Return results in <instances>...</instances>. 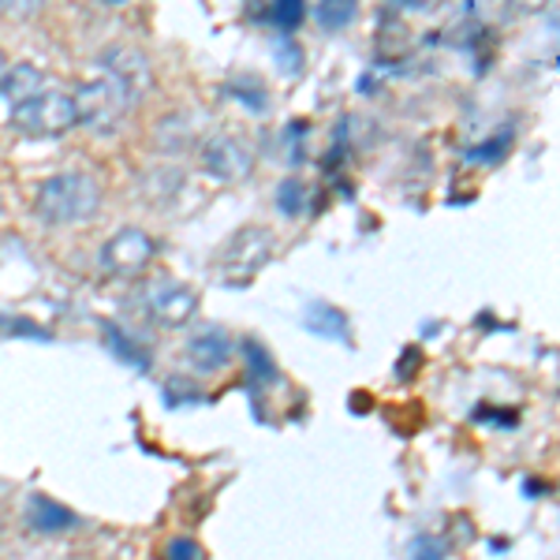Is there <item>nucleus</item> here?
Returning a JSON list of instances; mask_svg holds the SVG:
<instances>
[{"instance_id": "obj_1", "label": "nucleus", "mask_w": 560, "mask_h": 560, "mask_svg": "<svg viewBox=\"0 0 560 560\" xmlns=\"http://www.w3.org/2000/svg\"><path fill=\"white\" fill-rule=\"evenodd\" d=\"M150 90V60L131 45H113L97 60V75L75 90V116L94 135H113Z\"/></svg>"}, {"instance_id": "obj_2", "label": "nucleus", "mask_w": 560, "mask_h": 560, "mask_svg": "<svg viewBox=\"0 0 560 560\" xmlns=\"http://www.w3.org/2000/svg\"><path fill=\"white\" fill-rule=\"evenodd\" d=\"M102 206V184L90 173H57L34 187V217L49 229L83 224Z\"/></svg>"}, {"instance_id": "obj_3", "label": "nucleus", "mask_w": 560, "mask_h": 560, "mask_svg": "<svg viewBox=\"0 0 560 560\" xmlns=\"http://www.w3.org/2000/svg\"><path fill=\"white\" fill-rule=\"evenodd\" d=\"M8 120H12V128L26 135V139H60V135H68L79 124L75 97H71L68 90H57L49 83L42 94L8 108Z\"/></svg>"}, {"instance_id": "obj_4", "label": "nucleus", "mask_w": 560, "mask_h": 560, "mask_svg": "<svg viewBox=\"0 0 560 560\" xmlns=\"http://www.w3.org/2000/svg\"><path fill=\"white\" fill-rule=\"evenodd\" d=\"M139 311L147 314L153 325H161V329H179V325H187L195 318L198 292L187 288L184 280L161 273L139 288Z\"/></svg>"}, {"instance_id": "obj_5", "label": "nucleus", "mask_w": 560, "mask_h": 560, "mask_svg": "<svg viewBox=\"0 0 560 560\" xmlns=\"http://www.w3.org/2000/svg\"><path fill=\"white\" fill-rule=\"evenodd\" d=\"M273 247L277 243L266 229H243L221 247V255L213 258V269H221L229 277V284H247L273 258Z\"/></svg>"}, {"instance_id": "obj_6", "label": "nucleus", "mask_w": 560, "mask_h": 560, "mask_svg": "<svg viewBox=\"0 0 560 560\" xmlns=\"http://www.w3.org/2000/svg\"><path fill=\"white\" fill-rule=\"evenodd\" d=\"M153 250H158V243H153L150 232L120 229L102 247V269H105V273H113V277H135L153 261Z\"/></svg>"}, {"instance_id": "obj_7", "label": "nucleus", "mask_w": 560, "mask_h": 560, "mask_svg": "<svg viewBox=\"0 0 560 560\" xmlns=\"http://www.w3.org/2000/svg\"><path fill=\"white\" fill-rule=\"evenodd\" d=\"M202 168L213 179L236 184V179H247L250 173H255V153H250L247 142L236 139V135L221 131L202 147Z\"/></svg>"}, {"instance_id": "obj_8", "label": "nucleus", "mask_w": 560, "mask_h": 560, "mask_svg": "<svg viewBox=\"0 0 560 560\" xmlns=\"http://www.w3.org/2000/svg\"><path fill=\"white\" fill-rule=\"evenodd\" d=\"M232 355H236V345L221 325H206L184 345V359L195 366V374H217V370L232 363Z\"/></svg>"}, {"instance_id": "obj_9", "label": "nucleus", "mask_w": 560, "mask_h": 560, "mask_svg": "<svg viewBox=\"0 0 560 560\" xmlns=\"http://www.w3.org/2000/svg\"><path fill=\"white\" fill-rule=\"evenodd\" d=\"M23 520H26V527L38 530V535H68V530H75L79 523H83L75 512L68 509V504L52 501V497H45V493L26 497Z\"/></svg>"}, {"instance_id": "obj_10", "label": "nucleus", "mask_w": 560, "mask_h": 560, "mask_svg": "<svg viewBox=\"0 0 560 560\" xmlns=\"http://www.w3.org/2000/svg\"><path fill=\"white\" fill-rule=\"evenodd\" d=\"M303 329L318 340H332V345H351V322L340 306L311 300L303 306Z\"/></svg>"}, {"instance_id": "obj_11", "label": "nucleus", "mask_w": 560, "mask_h": 560, "mask_svg": "<svg viewBox=\"0 0 560 560\" xmlns=\"http://www.w3.org/2000/svg\"><path fill=\"white\" fill-rule=\"evenodd\" d=\"M45 86H49V75H45L42 68H34V65L4 68V75H0V102L12 108V105L26 102V97L42 94Z\"/></svg>"}, {"instance_id": "obj_12", "label": "nucleus", "mask_w": 560, "mask_h": 560, "mask_svg": "<svg viewBox=\"0 0 560 560\" xmlns=\"http://www.w3.org/2000/svg\"><path fill=\"white\" fill-rule=\"evenodd\" d=\"M102 329H105V345H108V351H113V355L120 359V363H128V366H135V370H150V351L135 345V340L120 329V325L102 322Z\"/></svg>"}, {"instance_id": "obj_13", "label": "nucleus", "mask_w": 560, "mask_h": 560, "mask_svg": "<svg viewBox=\"0 0 560 560\" xmlns=\"http://www.w3.org/2000/svg\"><path fill=\"white\" fill-rule=\"evenodd\" d=\"M243 359H247V377L250 385H277L280 382V370H277V359L269 355L266 345L258 340H243Z\"/></svg>"}, {"instance_id": "obj_14", "label": "nucleus", "mask_w": 560, "mask_h": 560, "mask_svg": "<svg viewBox=\"0 0 560 560\" xmlns=\"http://www.w3.org/2000/svg\"><path fill=\"white\" fill-rule=\"evenodd\" d=\"M359 15V0H318L314 8V20H318L322 31H345V26L355 23Z\"/></svg>"}, {"instance_id": "obj_15", "label": "nucleus", "mask_w": 560, "mask_h": 560, "mask_svg": "<svg viewBox=\"0 0 560 560\" xmlns=\"http://www.w3.org/2000/svg\"><path fill=\"white\" fill-rule=\"evenodd\" d=\"M512 142H516V135H512V128H501L497 135H490L486 142H478V147L467 150V161H471V165H497V161L509 158Z\"/></svg>"}, {"instance_id": "obj_16", "label": "nucleus", "mask_w": 560, "mask_h": 560, "mask_svg": "<svg viewBox=\"0 0 560 560\" xmlns=\"http://www.w3.org/2000/svg\"><path fill=\"white\" fill-rule=\"evenodd\" d=\"M15 337H26V340H52L49 329H42L38 322L23 318V314H0V340H15Z\"/></svg>"}, {"instance_id": "obj_17", "label": "nucleus", "mask_w": 560, "mask_h": 560, "mask_svg": "<svg viewBox=\"0 0 560 560\" xmlns=\"http://www.w3.org/2000/svg\"><path fill=\"white\" fill-rule=\"evenodd\" d=\"M277 210L284 217H300L306 210V184L295 176H288L284 184L277 187Z\"/></svg>"}, {"instance_id": "obj_18", "label": "nucleus", "mask_w": 560, "mask_h": 560, "mask_svg": "<svg viewBox=\"0 0 560 560\" xmlns=\"http://www.w3.org/2000/svg\"><path fill=\"white\" fill-rule=\"evenodd\" d=\"M273 60H277V71H284L288 79L300 75V71H303V49L292 38H280L273 45Z\"/></svg>"}, {"instance_id": "obj_19", "label": "nucleus", "mask_w": 560, "mask_h": 560, "mask_svg": "<svg viewBox=\"0 0 560 560\" xmlns=\"http://www.w3.org/2000/svg\"><path fill=\"white\" fill-rule=\"evenodd\" d=\"M306 20V0H273V23L280 31H295Z\"/></svg>"}, {"instance_id": "obj_20", "label": "nucleus", "mask_w": 560, "mask_h": 560, "mask_svg": "<svg viewBox=\"0 0 560 560\" xmlns=\"http://www.w3.org/2000/svg\"><path fill=\"white\" fill-rule=\"evenodd\" d=\"M408 560H445V546L433 535H415L408 546Z\"/></svg>"}, {"instance_id": "obj_21", "label": "nucleus", "mask_w": 560, "mask_h": 560, "mask_svg": "<svg viewBox=\"0 0 560 560\" xmlns=\"http://www.w3.org/2000/svg\"><path fill=\"white\" fill-rule=\"evenodd\" d=\"M161 557H165V560H202V549H198V541H195V538H184V535H179V538L168 541L165 553H161Z\"/></svg>"}, {"instance_id": "obj_22", "label": "nucleus", "mask_w": 560, "mask_h": 560, "mask_svg": "<svg viewBox=\"0 0 560 560\" xmlns=\"http://www.w3.org/2000/svg\"><path fill=\"white\" fill-rule=\"evenodd\" d=\"M38 8H45V0H0V12L20 15V20H26V15H34Z\"/></svg>"}, {"instance_id": "obj_23", "label": "nucleus", "mask_w": 560, "mask_h": 560, "mask_svg": "<svg viewBox=\"0 0 560 560\" xmlns=\"http://www.w3.org/2000/svg\"><path fill=\"white\" fill-rule=\"evenodd\" d=\"M4 68H8V60H4V52H0V75H4Z\"/></svg>"}, {"instance_id": "obj_24", "label": "nucleus", "mask_w": 560, "mask_h": 560, "mask_svg": "<svg viewBox=\"0 0 560 560\" xmlns=\"http://www.w3.org/2000/svg\"><path fill=\"white\" fill-rule=\"evenodd\" d=\"M105 4H128V0H105Z\"/></svg>"}]
</instances>
